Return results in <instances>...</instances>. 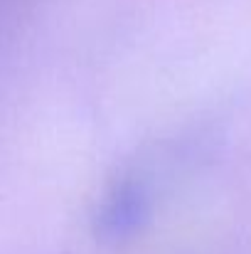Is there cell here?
<instances>
[{
	"mask_svg": "<svg viewBox=\"0 0 251 254\" xmlns=\"http://www.w3.org/2000/svg\"><path fill=\"white\" fill-rule=\"evenodd\" d=\"M155 217V190L143 175L116 178L91 212V232L101 245L116 247L143 235Z\"/></svg>",
	"mask_w": 251,
	"mask_h": 254,
	"instance_id": "6da1fadb",
	"label": "cell"
}]
</instances>
